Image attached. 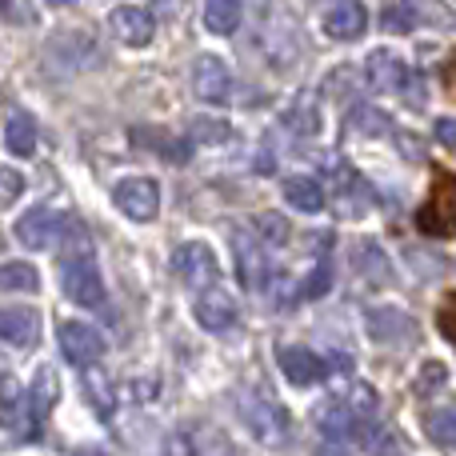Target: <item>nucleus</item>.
I'll return each mask as SVG.
<instances>
[{"label": "nucleus", "mask_w": 456, "mask_h": 456, "mask_svg": "<svg viewBox=\"0 0 456 456\" xmlns=\"http://www.w3.org/2000/svg\"><path fill=\"white\" fill-rule=\"evenodd\" d=\"M0 281H4L8 292H37L40 289V273L32 265H24V260H8Z\"/></svg>", "instance_id": "24"}, {"label": "nucleus", "mask_w": 456, "mask_h": 456, "mask_svg": "<svg viewBox=\"0 0 456 456\" xmlns=\"http://www.w3.org/2000/svg\"><path fill=\"white\" fill-rule=\"evenodd\" d=\"M281 192L297 213H321L324 208V189H321V181H313V176H289V181L281 184Z\"/></svg>", "instance_id": "17"}, {"label": "nucleus", "mask_w": 456, "mask_h": 456, "mask_svg": "<svg viewBox=\"0 0 456 456\" xmlns=\"http://www.w3.org/2000/svg\"><path fill=\"white\" fill-rule=\"evenodd\" d=\"M364 69H369V85L380 88V93H404L409 77H412L409 64L393 53H372L369 61H364Z\"/></svg>", "instance_id": "14"}, {"label": "nucleus", "mask_w": 456, "mask_h": 456, "mask_svg": "<svg viewBox=\"0 0 456 456\" xmlns=\"http://www.w3.org/2000/svg\"><path fill=\"white\" fill-rule=\"evenodd\" d=\"M53 4H72V0H53Z\"/></svg>", "instance_id": "35"}, {"label": "nucleus", "mask_w": 456, "mask_h": 456, "mask_svg": "<svg viewBox=\"0 0 456 456\" xmlns=\"http://www.w3.org/2000/svg\"><path fill=\"white\" fill-rule=\"evenodd\" d=\"M232 248H236V265H240V281L244 289H265L268 284V260H265V248H260L252 236L236 232L232 236Z\"/></svg>", "instance_id": "15"}, {"label": "nucleus", "mask_w": 456, "mask_h": 456, "mask_svg": "<svg viewBox=\"0 0 456 456\" xmlns=\"http://www.w3.org/2000/svg\"><path fill=\"white\" fill-rule=\"evenodd\" d=\"M112 205H117L128 221L144 224L157 216L160 189H157V181H149V176H128V181H120L117 189H112Z\"/></svg>", "instance_id": "5"}, {"label": "nucleus", "mask_w": 456, "mask_h": 456, "mask_svg": "<svg viewBox=\"0 0 456 456\" xmlns=\"http://www.w3.org/2000/svg\"><path fill=\"white\" fill-rule=\"evenodd\" d=\"M173 268H176V276H181L189 289H197V292L216 289V276H221V265H216L213 248L200 244V240L181 244V248L173 252Z\"/></svg>", "instance_id": "3"}, {"label": "nucleus", "mask_w": 456, "mask_h": 456, "mask_svg": "<svg viewBox=\"0 0 456 456\" xmlns=\"http://www.w3.org/2000/svg\"><path fill=\"white\" fill-rule=\"evenodd\" d=\"M0 184H4V189H0V200H4V205H12L16 197H20V173H16V168H0Z\"/></svg>", "instance_id": "31"}, {"label": "nucleus", "mask_w": 456, "mask_h": 456, "mask_svg": "<svg viewBox=\"0 0 456 456\" xmlns=\"http://www.w3.org/2000/svg\"><path fill=\"white\" fill-rule=\"evenodd\" d=\"M240 420L248 425V433L256 436L260 444H268V449H281V444L289 441V433H292L289 409H284V404H276L265 388L240 401Z\"/></svg>", "instance_id": "1"}, {"label": "nucleus", "mask_w": 456, "mask_h": 456, "mask_svg": "<svg viewBox=\"0 0 456 456\" xmlns=\"http://www.w3.org/2000/svg\"><path fill=\"white\" fill-rule=\"evenodd\" d=\"M364 428H369V420H364L361 412L345 401V396H340V401H332L329 409L321 412V433L329 436V441H356Z\"/></svg>", "instance_id": "13"}, {"label": "nucleus", "mask_w": 456, "mask_h": 456, "mask_svg": "<svg viewBox=\"0 0 456 456\" xmlns=\"http://www.w3.org/2000/svg\"><path fill=\"white\" fill-rule=\"evenodd\" d=\"M189 133L197 136V141H205V144H221V141H228L232 136V128L224 125V120H213V117H197L189 125Z\"/></svg>", "instance_id": "25"}, {"label": "nucleus", "mask_w": 456, "mask_h": 456, "mask_svg": "<svg viewBox=\"0 0 456 456\" xmlns=\"http://www.w3.org/2000/svg\"><path fill=\"white\" fill-rule=\"evenodd\" d=\"M452 85H456V80H452Z\"/></svg>", "instance_id": "36"}, {"label": "nucleus", "mask_w": 456, "mask_h": 456, "mask_svg": "<svg viewBox=\"0 0 456 456\" xmlns=\"http://www.w3.org/2000/svg\"><path fill=\"white\" fill-rule=\"evenodd\" d=\"M197 324L208 332H228L236 324V300L228 297L224 289H208V292H197Z\"/></svg>", "instance_id": "11"}, {"label": "nucleus", "mask_w": 456, "mask_h": 456, "mask_svg": "<svg viewBox=\"0 0 456 456\" xmlns=\"http://www.w3.org/2000/svg\"><path fill=\"white\" fill-rule=\"evenodd\" d=\"M276 364H281L284 380L297 385V388H308V385H316V380L329 377V364L305 345H281L276 348Z\"/></svg>", "instance_id": "6"}, {"label": "nucleus", "mask_w": 456, "mask_h": 456, "mask_svg": "<svg viewBox=\"0 0 456 456\" xmlns=\"http://www.w3.org/2000/svg\"><path fill=\"white\" fill-rule=\"evenodd\" d=\"M112 32H117L120 40H125L128 48H144L152 40V32H157V20H152V12H144L141 4H120L112 8L109 16Z\"/></svg>", "instance_id": "10"}, {"label": "nucleus", "mask_w": 456, "mask_h": 456, "mask_svg": "<svg viewBox=\"0 0 456 456\" xmlns=\"http://www.w3.org/2000/svg\"><path fill=\"white\" fill-rule=\"evenodd\" d=\"M425 433H428V441H433L436 449L456 452V404L428 412V417H425Z\"/></svg>", "instance_id": "21"}, {"label": "nucleus", "mask_w": 456, "mask_h": 456, "mask_svg": "<svg viewBox=\"0 0 456 456\" xmlns=\"http://www.w3.org/2000/svg\"><path fill=\"white\" fill-rule=\"evenodd\" d=\"M436 324H441V332L456 345V297H444L441 313H436Z\"/></svg>", "instance_id": "30"}, {"label": "nucleus", "mask_w": 456, "mask_h": 456, "mask_svg": "<svg viewBox=\"0 0 456 456\" xmlns=\"http://www.w3.org/2000/svg\"><path fill=\"white\" fill-rule=\"evenodd\" d=\"M192 93L205 104H224L232 96V72L221 56H197L192 64Z\"/></svg>", "instance_id": "7"}, {"label": "nucleus", "mask_w": 456, "mask_h": 456, "mask_svg": "<svg viewBox=\"0 0 456 456\" xmlns=\"http://www.w3.org/2000/svg\"><path fill=\"white\" fill-rule=\"evenodd\" d=\"M337 192H340V208H345L348 216H361L364 208L372 205V189L353 173V168H340V184H337Z\"/></svg>", "instance_id": "19"}, {"label": "nucleus", "mask_w": 456, "mask_h": 456, "mask_svg": "<svg viewBox=\"0 0 456 456\" xmlns=\"http://www.w3.org/2000/svg\"><path fill=\"white\" fill-rule=\"evenodd\" d=\"M205 24L213 32H236V24H240V0H205Z\"/></svg>", "instance_id": "23"}, {"label": "nucleus", "mask_w": 456, "mask_h": 456, "mask_svg": "<svg viewBox=\"0 0 456 456\" xmlns=\"http://www.w3.org/2000/svg\"><path fill=\"white\" fill-rule=\"evenodd\" d=\"M449 380V369H444L441 361H428L425 364V372H420V380H417V393L420 396H428V393H436V388Z\"/></svg>", "instance_id": "28"}, {"label": "nucleus", "mask_w": 456, "mask_h": 456, "mask_svg": "<svg viewBox=\"0 0 456 456\" xmlns=\"http://www.w3.org/2000/svg\"><path fill=\"white\" fill-rule=\"evenodd\" d=\"M356 120H361L369 133H380V128H388V117H380L377 109H369V104H361V109H356Z\"/></svg>", "instance_id": "32"}, {"label": "nucleus", "mask_w": 456, "mask_h": 456, "mask_svg": "<svg viewBox=\"0 0 456 456\" xmlns=\"http://www.w3.org/2000/svg\"><path fill=\"white\" fill-rule=\"evenodd\" d=\"M72 456H112V452H104V449H96V444H85V449H77Z\"/></svg>", "instance_id": "34"}, {"label": "nucleus", "mask_w": 456, "mask_h": 456, "mask_svg": "<svg viewBox=\"0 0 456 456\" xmlns=\"http://www.w3.org/2000/svg\"><path fill=\"white\" fill-rule=\"evenodd\" d=\"M61 289H64V297L77 300L80 308H101L104 305L101 273H96L93 256L85 252V244H77V248L61 260Z\"/></svg>", "instance_id": "2"}, {"label": "nucleus", "mask_w": 456, "mask_h": 456, "mask_svg": "<svg viewBox=\"0 0 456 456\" xmlns=\"http://www.w3.org/2000/svg\"><path fill=\"white\" fill-rule=\"evenodd\" d=\"M85 396H88V404L96 409V417H101V420H112V412H117V393H112V385H109V377H104V372L88 369V377H85Z\"/></svg>", "instance_id": "22"}, {"label": "nucleus", "mask_w": 456, "mask_h": 456, "mask_svg": "<svg viewBox=\"0 0 456 456\" xmlns=\"http://www.w3.org/2000/svg\"><path fill=\"white\" fill-rule=\"evenodd\" d=\"M436 141L444 144V149H452L456 152V117H444V120H436Z\"/></svg>", "instance_id": "33"}, {"label": "nucleus", "mask_w": 456, "mask_h": 456, "mask_svg": "<svg viewBox=\"0 0 456 456\" xmlns=\"http://www.w3.org/2000/svg\"><path fill=\"white\" fill-rule=\"evenodd\" d=\"M329 284H332V268L329 265H316L313 273H308V281H305V297H324V292H329Z\"/></svg>", "instance_id": "29"}, {"label": "nucleus", "mask_w": 456, "mask_h": 456, "mask_svg": "<svg viewBox=\"0 0 456 456\" xmlns=\"http://www.w3.org/2000/svg\"><path fill=\"white\" fill-rule=\"evenodd\" d=\"M4 149L12 152V157H32V149H37V120H32L28 112H12V117H8Z\"/></svg>", "instance_id": "18"}, {"label": "nucleus", "mask_w": 456, "mask_h": 456, "mask_svg": "<svg viewBox=\"0 0 456 456\" xmlns=\"http://www.w3.org/2000/svg\"><path fill=\"white\" fill-rule=\"evenodd\" d=\"M28 396H32V404H37L40 417H48V412L56 409V401H61V377H56L53 364H40V369H37Z\"/></svg>", "instance_id": "20"}, {"label": "nucleus", "mask_w": 456, "mask_h": 456, "mask_svg": "<svg viewBox=\"0 0 456 456\" xmlns=\"http://www.w3.org/2000/svg\"><path fill=\"white\" fill-rule=\"evenodd\" d=\"M64 232V216L56 208H28V213L16 221V240L24 248H53V240Z\"/></svg>", "instance_id": "9"}, {"label": "nucleus", "mask_w": 456, "mask_h": 456, "mask_svg": "<svg viewBox=\"0 0 456 456\" xmlns=\"http://www.w3.org/2000/svg\"><path fill=\"white\" fill-rule=\"evenodd\" d=\"M56 340H61L64 361L77 364V369H93L104 356V337L85 321H64L61 329H56Z\"/></svg>", "instance_id": "4"}, {"label": "nucleus", "mask_w": 456, "mask_h": 456, "mask_svg": "<svg viewBox=\"0 0 456 456\" xmlns=\"http://www.w3.org/2000/svg\"><path fill=\"white\" fill-rule=\"evenodd\" d=\"M412 24H417L412 4H388L385 12H380V28H385V32H409Z\"/></svg>", "instance_id": "26"}, {"label": "nucleus", "mask_w": 456, "mask_h": 456, "mask_svg": "<svg viewBox=\"0 0 456 456\" xmlns=\"http://www.w3.org/2000/svg\"><path fill=\"white\" fill-rule=\"evenodd\" d=\"M0 332H4V345L32 348L40 340V313L37 308H4V316H0Z\"/></svg>", "instance_id": "16"}, {"label": "nucleus", "mask_w": 456, "mask_h": 456, "mask_svg": "<svg viewBox=\"0 0 456 456\" xmlns=\"http://www.w3.org/2000/svg\"><path fill=\"white\" fill-rule=\"evenodd\" d=\"M256 228H260V236H265L268 244H284V240H289V221H284V216H276V213H260Z\"/></svg>", "instance_id": "27"}, {"label": "nucleus", "mask_w": 456, "mask_h": 456, "mask_svg": "<svg viewBox=\"0 0 456 456\" xmlns=\"http://www.w3.org/2000/svg\"><path fill=\"white\" fill-rule=\"evenodd\" d=\"M364 28H369V8L361 0H340L324 12V32L332 40H356Z\"/></svg>", "instance_id": "12"}, {"label": "nucleus", "mask_w": 456, "mask_h": 456, "mask_svg": "<svg viewBox=\"0 0 456 456\" xmlns=\"http://www.w3.org/2000/svg\"><path fill=\"white\" fill-rule=\"evenodd\" d=\"M420 228L433 236H456V176H444L433 189V200L420 208Z\"/></svg>", "instance_id": "8"}]
</instances>
